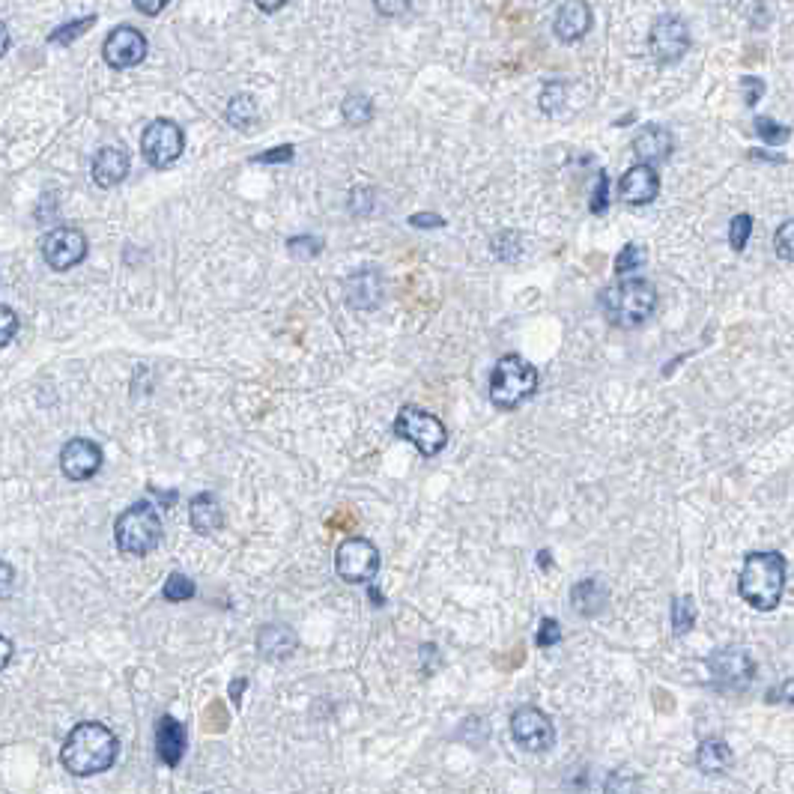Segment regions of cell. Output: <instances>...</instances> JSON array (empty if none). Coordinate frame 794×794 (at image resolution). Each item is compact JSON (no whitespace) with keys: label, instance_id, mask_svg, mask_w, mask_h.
Listing matches in <instances>:
<instances>
[{"label":"cell","instance_id":"obj_26","mask_svg":"<svg viewBox=\"0 0 794 794\" xmlns=\"http://www.w3.org/2000/svg\"><path fill=\"white\" fill-rule=\"evenodd\" d=\"M341 114H344V120L350 126H368L374 120V102L368 96H362V93H353V96L344 99Z\"/></svg>","mask_w":794,"mask_h":794},{"label":"cell","instance_id":"obj_46","mask_svg":"<svg viewBox=\"0 0 794 794\" xmlns=\"http://www.w3.org/2000/svg\"><path fill=\"white\" fill-rule=\"evenodd\" d=\"M12 651H15V648H12V642H9V639L0 633V672L9 666V660H12Z\"/></svg>","mask_w":794,"mask_h":794},{"label":"cell","instance_id":"obj_11","mask_svg":"<svg viewBox=\"0 0 794 794\" xmlns=\"http://www.w3.org/2000/svg\"><path fill=\"white\" fill-rule=\"evenodd\" d=\"M648 48L654 54V60L660 63H675L690 51V27L684 18L666 12L654 21L651 36H648Z\"/></svg>","mask_w":794,"mask_h":794},{"label":"cell","instance_id":"obj_1","mask_svg":"<svg viewBox=\"0 0 794 794\" xmlns=\"http://www.w3.org/2000/svg\"><path fill=\"white\" fill-rule=\"evenodd\" d=\"M120 753V741L117 735L96 720H84L78 723L60 750V762L72 777H96L105 774L108 768H114Z\"/></svg>","mask_w":794,"mask_h":794},{"label":"cell","instance_id":"obj_43","mask_svg":"<svg viewBox=\"0 0 794 794\" xmlns=\"http://www.w3.org/2000/svg\"><path fill=\"white\" fill-rule=\"evenodd\" d=\"M374 6H377L380 15L395 18V15H403V12L409 9V0H374Z\"/></svg>","mask_w":794,"mask_h":794},{"label":"cell","instance_id":"obj_13","mask_svg":"<svg viewBox=\"0 0 794 794\" xmlns=\"http://www.w3.org/2000/svg\"><path fill=\"white\" fill-rule=\"evenodd\" d=\"M102 57L111 69H132L147 57V36L138 27H114L102 45Z\"/></svg>","mask_w":794,"mask_h":794},{"label":"cell","instance_id":"obj_32","mask_svg":"<svg viewBox=\"0 0 794 794\" xmlns=\"http://www.w3.org/2000/svg\"><path fill=\"white\" fill-rule=\"evenodd\" d=\"M750 236H753V215H750V212H738V215L729 221V242H732V248L741 254V251L747 248Z\"/></svg>","mask_w":794,"mask_h":794},{"label":"cell","instance_id":"obj_19","mask_svg":"<svg viewBox=\"0 0 794 794\" xmlns=\"http://www.w3.org/2000/svg\"><path fill=\"white\" fill-rule=\"evenodd\" d=\"M592 27V6L586 0H568L553 21V30L562 42H577Z\"/></svg>","mask_w":794,"mask_h":794},{"label":"cell","instance_id":"obj_24","mask_svg":"<svg viewBox=\"0 0 794 794\" xmlns=\"http://www.w3.org/2000/svg\"><path fill=\"white\" fill-rule=\"evenodd\" d=\"M224 120H227L233 129L248 132V129L257 126V120H260V108H257V102H254L248 93H239V96H233V99L227 102Z\"/></svg>","mask_w":794,"mask_h":794},{"label":"cell","instance_id":"obj_2","mask_svg":"<svg viewBox=\"0 0 794 794\" xmlns=\"http://www.w3.org/2000/svg\"><path fill=\"white\" fill-rule=\"evenodd\" d=\"M738 592L759 612H774L786 592V559L777 550H756L744 559Z\"/></svg>","mask_w":794,"mask_h":794},{"label":"cell","instance_id":"obj_23","mask_svg":"<svg viewBox=\"0 0 794 794\" xmlns=\"http://www.w3.org/2000/svg\"><path fill=\"white\" fill-rule=\"evenodd\" d=\"M571 603L580 615H597L606 609L609 603V592L597 583V580H580L574 589H571Z\"/></svg>","mask_w":794,"mask_h":794},{"label":"cell","instance_id":"obj_44","mask_svg":"<svg viewBox=\"0 0 794 794\" xmlns=\"http://www.w3.org/2000/svg\"><path fill=\"white\" fill-rule=\"evenodd\" d=\"M12 586H15V568L0 559V600L12 595Z\"/></svg>","mask_w":794,"mask_h":794},{"label":"cell","instance_id":"obj_40","mask_svg":"<svg viewBox=\"0 0 794 794\" xmlns=\"http://www.w3.org/2000/svg\"><path fill=\"white\" fill-rule=\"evenodd\" d=\"M741 90H744V102L753 108L762 96H765V81L762 78H753V75H747L744 81H741Z\"/></svg>","mask_w":794,"mask_h":794},{"label":"cell","instance_id":"obj_37","mask_svg":"<svg viewBox=\"0 0 794 794\" xmlns=\"http://www.w3.org/2000/svg\"><path fill=\"white\" fill-rule=\"evenodd\" d=\"M287 248H290L293 254H302V257H317V254L323 251V242H320L317 236H293V239L287 242Z\"/></svg>","mask_w":794,"mask_h":794},{"label":"cell","instance_id":"obj_20","mask_svg":"<svg viewBox=\"0 0 794 794\" xmlns=\"http://www.w3.org/2000/svg\"><path fill=\"white\" fill-rule=\"evenodd\" d=\"M672 147H675V141H672L669 129H663V126H645V129L633 138V153H636V159L645 162V165H660V162H666V159L672 156Z\"/></svg>","mask_w":794,"mask_h":794},{"label":"cell","instance_id":"obj_47","mask_svg":"<svg viewBox=\"0 0 794 794\" xmlns=\"http://www.w3.org/2000/svg\"><path fill=\"white\" fill-rule=\"evenodd\" d=\"M245 687H248V681H245V678H236V681H233V687H230V699H233V705H239V702H242V693H245Z\"/></svg>","mask_w":794,"mask_h":794},{"label":"cell","instance_id":"obj_17","mask_svg":"<svg viewBox=\"0 0 794 794\" xmlns=\"http://www.w3.org/2000/svg\"><path fill=\"white\" fill-rule=\"evenodd\" d=\"M299 648V636L284 621H269L257 630V654L266 660H290Z\"/></svg>","mask_w":794,"mask_h":794},{"label":"cell","instance_id":"obj_21","mask_svg":"<svg viewBox=\"0 0 794 794\" xmlns=\"http://www.w3.org/2000/svg\"><path fill=\"white\" fill-rule=\"evenodd\" d=\"M189 523L200 538H209L224 529V508L215 493H198L189 505Z\"/></svg>","mask_w":794,"mask_h":794},{"label":"cell","instance_id":"obj_9","mask_svg":"<svg viewBox=\"0 0 794 794\" xmlns=\"http://www.w3.org/2000/svg\"><path fill=\"white\" fill-rule=\"evenodd\" d=\"M380 550L368 538H344L335 550V571L344 583H371L380 574Z\"/></svg>","mask_w":794,"mask_h":794},{"label":"cell","instance_id":"obj_30","mask_svg":"<svg viewBox=\"0 0 794 794\" xmlns=\"http://www.w3.org/2000/svg\"><path fill=\"white\" fill-rule=\"evenodd\" d=\"M162 595H165V600H171V603H186V600H192V597L198 595V586H195V580H192V577H186V574L174 571V574L165 580V589H162Z\"/></svg>","mask_w":794,"mask_h":794},{"label":"cell","instance_id":"obj_25","mask_svg":"<svg viewBox=\"0 0 794 794\" xmlns=\"http://www.w3.org/2000/svg\"><path fill=\"white\" fill-rule=\"evenodd\" d=\"M353 281L362 284V290H347V296H350L353 305L368 308V305H377L380 302V278H377V272H356Z\"/></svg>","mask_w":794,"mask_h":794},{"label":"cell","instance_id":"obj_14","mask_svg":"<svg viewBox=\"0 0 794 794\" xmlns=\"http://www.w3.org/2000/svg\"><path fill=\"white\" fill-rule=\"evenodd\" d=\"M102 469V448L93 439H69L60 451V472L69 481H90Z\"/></svg>","mask_w":794,"mask_h":794},{"label":"cell","instance_id":"obj_39","mask_svg":"<svg viewBox=\"0 0 794 794\" xmlns=\"http://www.w3.org/2000/svg\"><path fill=\"white\" fill-rule=\"evenodd\" d=\"M792 233H794V224L792 221H786L780 230H777V236H774V245H777V254L789 263L792 260Z\"/></svg>","mask_w":794,"mask_h":794},{"label":"cell","instance_id":"obj_29","mask_svg":"<svg viewBox=\"0 0 794 794\" xmlns=\"http://www.w3.org/2000/svg\"><path fill=\"white\" fill-rule=\"evenodd\" d=\"M538 105H541V111H544L547 117H559V114L565 111V105H568V84H562V81H550V84L541 90Z\"/></svg>","mask_w":794,"mask_h":794},{"label":"cell","instance_id":"obj_10","mask_svg":"<svg viewBox=\"0 0 794 794\" xmlns=\"http://www.w3.org/2000/svg\"><path fill=\"white\" fill-rule=\"evenodd\" d=\"M511 738L523 753H547L556 744V726L541 708L523 705L511 714Z\"/></svg>","mask_w":794,"mask_h":794},{"label":"cell","instance_id":"obj_48","mask_svg":"<svg viewBox=\"0 0 794 794\" xmlns=\"http://www.w3.org/2000/svg\"><path fill=\"white\" fill-rule=\"evenodd\" d=\"M254 3H257L260 12H278L287 0H254Z\"/></svg>","mask_w":794,"mask_h":794},{"label":"cell","instance_id":"obj_34","mask_svg":"<svg viewBox=\"0 0 794 794\" xmlns=\"http://www.w3.org/2000/svg\"><path fill=\"white\" fill-rule=\"evenodd\" d=\"M556 642H562V624L556 618H541V627H538V636H535V645L538 648H553Z\"/></svg>","mask_w":794,"mask_h":794},{"label":"cell","instance_id":"obj_27","mask_svg":"<svg viewBox=\"0 0 794 794\" xmlns=\"http://www.w3.org/2000/svg\"><path fill=\"white\" fill-rule=\"evenodd\" d=\"M696 624V603L693 597H675L672 600V633L675 636H687Z\"/></svg>","mask_w":794,"mask_h":794},{"label":"cell","instance_id":"obj_7","mask_svg":"<svg viewBox=\"0 0 794 794\" xmlns=\"http://www.w3.org/2000/svg\"><path fill=\"white\" fill-rule=\"evenodd\" d=\"M708 672L720 693H744L756 678V657L744 645H726L708 657Z\"/></svg>","mask_w":794,"mask_h":794},{"label":"cell","instance_id":"obj_16","mask_svg":"<svg viewBox=\"0 0 794 794\" xmlns=\"http://www.w3.org/2000/svg\"><path fill=\"white\" fill-rule=\"evenodd\" d=\"M186 750H189V732H186V726L177 717H171V714L159 717V723H156V753H159V762L168 765V768H177L183 762Z\"/></svg>","mask_w":794,"mask_h":794},{"label":"cell","instance_id":"obj_6","mask_svg":"<svg viewBox=\"0 0 794 794\" xmlns=\"http://www.w3.org/2000/svg\"><path fill=\"white\" fill-rule=\"evenodd\" d=\"M392 430H395L397 439L409 442L424 457H436L448 445V427L433 412H427L421 406H409V403L400 406Z\"/></svg>","mask_w":794,"mask_h":794},{"label":"cell","instance_id":"obj_42","mask_svg":"<svg viewBox=\"0 0 794 794\" xmlns=\"http://www.w3.org/2000/svg\"><path fill=\"white\" fill-rule=\"evenodd\" d=\"M409 224L421 227V230H436V227H445V218L436 212H415V215H409Z\"/></svg>","mask_w":794,"mask_h":794},{"label":"cell","instance_id":"obj_35","mask_svg":"<svg viewBox=\"0 0 794 794\" xmlns=\"http://www.w3.org/2000/svg\"><path fill=\"white\" fill-rule=\"evenodd\" d=\"M18 314L9 308V305H0V347H6V344H12L15 341V335H18Z\"/></svg>","mask_w":794,"mask_h":794},{"label":"cell","instance_id":"obj_49","mask_svg":"<svg viewBox=\"0 0 794 794\" xmlns=\"http://www.w3.org/2000/svg\"><path fill=\"white\" fill-rule=\"evenodd\" d=\"M6 51H9V27L0 21V57H3Z\"/></svg>","mask_w":794,"mask_h":794},{"label":"cell","instance_id":"obj_8","mask_svg":"<svg viewBox=\"0 0 794 794\" xmlns=\"http://www.w3.org/2000/svg\"><path fill=\"white\" fill-rule=\"evenodd\" d=\"M183 150H186V135H183V129H180L174 120H168V117L153 120V123L144 129V135H141V153H144L147 165L156 168V171L171 168V165L183 156Z\"/></svg>","mask_w":794,"mask_h":794},{"label":"cell","instance_id":"obj_38","mask_svg":"<svg viewBox=\"0 0 794 794\" xmlns=\"http://www.w3.org/2000/svg\"><path fill=\"white\" fill-rule=\"evenodd\" d=\"M606 206H609V177H606V171H597V183H595V192H592L589 209H592L595 215H600Z\"/></svg>","mask_w":794,"mask_h":794},{"label":"cell","instance_id":"obj_4","mask_svg":"<svg viewBox=\"0 0 794 794\" xmlns=\"http://www.w3.org/2000/svg\"><path fill=\"white\" fill-rule=\"evenodd\" d=\"M162 535H165V526H162L159 508L150 502L129 505L114 523L117 550L126 556H150L159 547Z\"/></svg>","mask_w":794,"mask_h":794},{"label":"cell","instance_id":"obj_45","mask_svg":"<svg viewBox=\"0 0 794 794\" xmlns=\"http://www.w3.org/2000/svg\"><path fill=\"white\" fill-rule=\"evenodd\" d=\"M132 3H135V9L144 12V15H159L171 0H132Z\"/></svg>","mask_w":794,"mask_h":794},{"label":"cell","instance_id":"obj_15","mask_svg":"<svg viewBox=\"0 0 794 794\" xmlns=\"http://www.w3.org/2000/svg\"><path fill=\"white\" fill-rule=\"evenodd\" d=\"M618 195L630 206H645L660 195V177L654 171V165H633L630 171H624L621 183H618Z\"/></svg>","mask_w":794,"mask_h":794},{"label":"cell","instance_id":"obj_31","mask_svg":"<svg viewBox=\"0 0 794 794\" xmlns=\"http://www.w3.org/2000/svg\"><path fill=\"white\" fill-rule=\"evenodd\" d=\"M645 266V248L642 245H624L621 251H618V257H615V275H621V278H627V275H633V272H639Z\"/></svg>","mask_w":794,"mask_h":794},{"label":"cell","instance_id":"obj_33","mask_svg":"<svg viewBox=\"0 0 794 794\" xmlns=\"http://www.w3.org/2000/svg\"><path fill=\"white\" fill-rule=\"evenodd\" d=\"M756 132H759V138H762L765 144H771V147L789 141V135H792L786 126H780V123H774V120H768V117H756Z\"/></svg>","mask_w":794,"mask_h":794},{"label":"cell","instance_id":"obj_18","mask_svg":"<svg viewBox=\"0 0 794 794\" xmlns=\"http://www.w3.org/2000/svg\"><path fill=\"white\" fill-rule=\"evenodd\" d=\"M129 168H132V162H129V153L123 147H102L93 156L90 177L99 189H114L129 177Z\"/></svg>","mask_w":794,"mask_h":794},{"label":"cell","instance_id":"obj_3","mask_svg":"<svg viewBox=\"0 0 794 794\" xmlns=\"http://www.w3.org/2000/svg\"><path fill=\"white\" fill-rule=\"evenodd\" d=\"M657 299V287L645 278H624L621 284H612L597 296L603 317L618 329L642 326L645 320H651L657 311Z\"/></svg>","mask_w":794,"mask_h":794},{"label":"cell","instance_id":"obj_28","mask_svg":"<svg viewBox=\"0 0 794 794\" xmlns=\"http://www.w3.org/2000/svg\"><path fill=\"white\" fill-rule=\"evenodd\" d=\"M93 24H96V15H84V18L66 21V24H60L57 30L48 33V42H54V45H72V42H75L78 36H84Z\"/></svg>","mask_w":794,"mask_h":794},{"label":"cell","instance_id":"obj_5","mask_svg":"<svg viewBox=\"0 0 794 794\" xmlns=\"http://www.w3.org/2000/svg\"><path fill=\"white\" fill-rule=\"evenodd\" d=\"M541 374L532 362L517 353H508L496 362L490 374V400L499 409H517L538 392Z\"/></svg>","mask_w":794,"mask_h":794},{"label":"cell","instance_id":"obj_22","mask_svg":"<svg viewBox=\"0 0 794 794\" xmlns=\"http://www.w3.org/2000/svg\"><path fill=\"white\" fill-rule=\"evenodd\" d=\"M732 762H735V753H732V747H729L726 741H720V738H708V741H702L699 750H696V768H699L705 777H723V774L732 768Z\"/></svg>","mask_w":794,"mask_h":794},{"label":"cell","instance_id":"obj_36","mask_svg":"<svg viewBox=\"0 0 794 794\" xmlns=\"http://www.w3.org/2000/svg\"><path fill=\"white\" fill-rule=\"evenodd\" d=\"M293 156H296V150H293L290 144H281V147H275V150H266V153L254 156L251 162H254V165H287V162H293Z\"/></svg>","mask_w":794,"mask_h":794},{"label":"cell","instance_id":"obj_12","mask_svg":"<svg viewBox=\"0 0 794 794\" xmlns=\"http://www.w3.org/2000/svg\"><path fill=\"white\" fill-rule=\"evenodd\" d=\"M87 257V236L78 227H54L42 239V260L54 272H69Z\"/></svg>","mask_w":794,"mask_h":794},{"label":"cell","instance_id":"obj_41","mask_svg":"<svg viewBox=\"0 0 794 794\" xmlns=\"http://www.w3.org/2000/svg\"><path fill=\"white\" fill-rule=\"evenodd\" d=\"M203 723H206L209 732H224V729H227V711L221 708V702H212V705H209Z\"/></svg>","mask_w":794,"mask_h":794}]
</instances>
